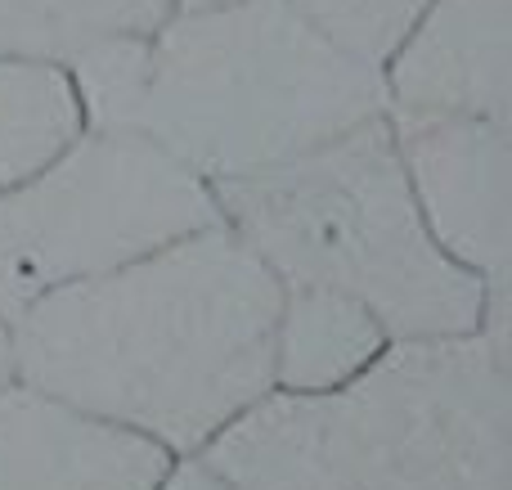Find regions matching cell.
<instances>
[{
  "instance_id": "obj_5",
  "label": "cell",
  "mask_w": 512,
  "mask_h": 490,
  "mask_svg": "<svg viewBox=\"0 0 512 490\" xmlns=\"http://www.w3.org/2000/svg\"><path fill=\"white\" fill-rule=\"evenodd\" d=\"M216 221L212 185L162 144L131 126H86L0 194V311L14 315Z\"/></svg>"
},
{
  "instance_id": "obj_7",
  "label": "cell",
  "mask_w": 512,
  "mask_h": 490,
  "mask_svg": "<svg viewBox=\"0 0 512 490\" xmlns=\"http://www.w3.org/2000/svg\"><path fill=\"white\" fill-rule=\"evenodd\" d=\"M382 113L512 126V0H427L382 63Z\"/></svg>"
},
{
  "instance_id": "obj_14",
  "label": "cell",
  "mask_w": 512,
  "mask_h": 490,
  "mask_svg": "<svg viewBox=\"0 0 512 490\" xmlns=\"http://www.w3.org/2000/svg\"><path fill=\"white\" fill-rule=\"evenodd\" d=\"M18 374H14V338H9V315L0 311V392L14 387Z\"/></svg>"
},
{
  "instance_id": "obj_2",
  "label": "cell",
  "mask_w": 512,
  "mask_h": 490,
  "mask_svg": "<svg viewBox=\"0 0 512 490\" xmlns=\"http://www.w3.org/2000/svg\"><path fill=\"white\" fill-rule=\"evenodd\" d=\"M86 126H131L207 185L310 153L382 113V72L288 0L180 5L140 41L72 63Z\"/></svg>"
},
{
  "instance_id": "obj_12",
  "label": "cell",
  "mask_w": 512,
  "mask_h": 490,
  "mask_svg": "<svg viewBox=\"0 0 512 490\" xmlns=\"http://www.w3.org/2000/svg\"><path fill=\"white\" fill-rule=\"evenodd\" d=\"M288 5L328 45L382 72V63L400 50L427 0H288Z\"/></svg>"
},
{
  "instance_id": "obj_10",
  "label": "cell",
  "mask_w": 512,
  "mask_h": 490,
  "mask_svg": "<svg viewBox=\"0 0 512 490\" xmlns=\"http://www.w3.org/2000/svg\"><path fill=\"white\" fill-rule=\"evenodd\" d=\"M180 0H0V59L72 68L117 41L149 36Z\"/></svg>"
},
{
  "instance_id": "obj_13",
  "label": "cell",
  "mask_w": 512,
  "mask_h": 490,
  "mask_svg": "<svg viewBox=\"0 0 512 490\" xmlns=\"http://www.w3.org/2000/svg\"><path fill=\"white\" fill-rule=\"evenodd\" d=\"M158 490H234V486L221 482V477H216L207 464H198V459H176Z\"/></svg>"
},
{
  "instance_id": "obj_8",
  "label": "cell",
  "mask_w": 512,
  "mask_h": 490,
  "mask_svg": "<svg viewBox=\"0 0 512 490\" xmlns=\"http://www.w3.org/2000/svg\"><path fill=\"white\" fill-rule=\"evenodd\" d=\"M171 464L18 383L0 392V490H158Z\"/></svg>"
},
{
  "instance_id": "obj_15",
  "label": "cell",
  "mask_w": 512,
  "mask_h": 490,
  "mask_svg": "<svg viewBox=\"0 0 512 490\" xmlns=\"http://www.w3.org/2000/svg\"><path fill=\"white\" fill-rule=\"evenodd\" d=\"M180 5H212V0H180ZM180 5H176V9H180Z\"/></svg>"
},
{
  "instance_id": "obj_3",
  "label": "cell",
  "mask_w": 512,
  "mask_h": 490,
  "mask_svg": "<svg viewBox=\"0 0 512 490\" xmlns=\"http://www.w3.org/2000/svg\"><path fill=\"white\" fill-rule=\"evenodd\" d=\"M508 338H391L337 387H274L198 464L234 490H512Z\"/></svg>"
},
{
  "instance_id": "obj_9",
  "label": "cell",
  "mask_w": 512,
  "mask_h": 490,
  "mask_svg": "<svg viewBox=\"0 0 512 490\" xmlns=\"http://www.w3.org/2000/svg\"><path fill=\"white\" fill-rule=\"evenodd\" d=\"M387 329L351 297L324 288H283L274 329V387L324 392L360 374L382 347Z\"/></svg>"
},
{
  "instance_id": "obj_1",
  "label": "cell",
  "mask_w": 512,
  "mask_h": 490,
  "mask_svg": "<svg viewBox=\"0 0 512 490\" xmlns=\"http://www.w3.org/2000/svg\"><path fill=\"white\" fill-rule=\"evenodd\" d=\"M279 302L270 266L216 221L14 311V374L167 459H198L274 392Z\"/></svg>"
},
{
  "instance_id": "obj_6",
  "label": "cell",
  "mask_w": 512,
  "mask_h": 490,
  "mask_svg": "<svg viewBox=\"0 0 512 490\" xmlns=\"http://www.w3.org/2000/svg\"><path fill=\"white\" fill-rule=\"evenodd\" d=\"M409 194L436 248L508 297L512 126L481 117H387Z\"/></svg>"
},
{
  "instance_id": "obj_4",
  "label": "cell",
  "mask_w": 512,
  "mask_h": 490,
  "mask_svg": "<svg viewBox=\"0 0 512 490\" xmlns=\"http://www.w3.org/2000/svg\"><path fill=\"white\" fill-rule=\"evenodd\" d=\"M230 225L283 288L351 297L387 338H450L508 320V297L454 266L409 194L387 113L355 131L212 185Z\"/></svg>"
},
{
  "instance_id": "obj_11",
  "label": "cell",
  "mask_w": 512,
  "mask_h": 490,
  "mask_svg": "<svg viewBox=\"0 0 512 490\" xmlns=\"http://www.w3.org/2000/svg\"><path fill=\"white\" fill-rule=\"evenodd\" d=\"M81 131L86 108L68 68L0 59V194L54 162Z\"/></svg>"
}]
</instances>
